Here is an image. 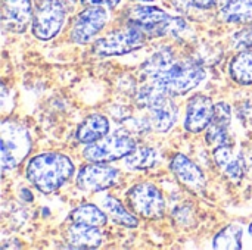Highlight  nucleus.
<instances>
[{"label": "nucleus", "mask_w": 252, "mask_h": 250, "mask_svg": "<svg viewBox=\"0 0 252 250\" xmlns=\"http://www.w3.org/2000/svg\"><path fill=\"white\" fill-rule=\"evenodd\" d=\"M127 202L131 211L145 220H159L165 214V199L151 183L133 186L127 192Z\"/></svg>", "instance_id": "obj_7"}, {"label": "nucleus", "mask_w": 252, "mask_h": 250, "mask_svg": "<svg viewBox=\"0 0 252 250\" xmlns=\"http://www.w3.org/2000/svg\"><path fill=\"white\" fill-rule=\"evenodd\" d=\"M170 167L174 177L183 187L193 193H204L207 180L202 169L193 161H190L188 156L182 153H177L173 156Z\"/></svg>", "instance_id": "obj_12"}, {"label": "nucleus", "mask_w": 252, "mask_h": 250, "mask_svg": "<svg viewBox=\"0 0 252 250\" xmlns=\"http://www.w3.org/2000/svg\"><path fill=\"white\" fill-rule=\"evenodd\" d=\"M171 1V4L174 6V9L176 10H179V12H189V9L192 7V6H195V0H170Z\"/></svg>", "instance_id": "obj_27"}, {"label": "nucleus", "mask_w": 252, "mask_h": 250, "mask_svg": "<svg viewBox=\"0 0 252 250\" xmlns=\"http://www.w3.org/2000/svg\"><path fill=\"white\" fill-rule=\"evenodd\" d=\"M121 0H81V3L87 6H103V7H115Z\"/></svg>", "instance_id": "obj_28"}, {"label": "nucleus", "mask_w": 252, "mask_h": 250, "mask_svg": "<svg viewBox=\"0 0 252 250\" xmlns=\"http://www.w3.org/2000/svg\"><path fill=\"white\" fill-rule=\"evenodd\" d=\"M213 248L217 250L242 249V228L236 224L226 225L216 234Z\"/></svg>", "instance_id": "obj_23"}, {"label": "nucleus", "mask_w": 252, "mask_h": 250, "mask_svg": "<svg viewBox=\"0 0 252 250\" xmlns=\"http://www.w3.org/2000/svg\"><path fill=\"white\" fill-rule=\"evenodd\" d=\"M145 32L133 25H127L120 29L99 38L93 46V53L100 57L108 56H121L139 50L145 44Z\"/></svg>", "instance_id": "obj_6"}, {"label": "nucleus", "mask_w": 252, "mask_h": 250, "mask_svg": "<svg viewBox=\"0 0 252 250\" xmlns=\"http://www.w3.org/2000/svg\"><path fill=\"white\" fill-rule=\"evenodd\" d=\"M108 218L109 217L94 205H81V206L75 208L68 217V220L71 222L87 224V225H93V227H99V228L106 225Z\"/></svg>", "instance_id": "obj_22"}, {"label": "nucleus", "mask_w": 252, "mask_h": 250, "mask_svg": "<svg viewBox=\"0 0 252 250\" xmlns=\"http://www.w3.org/2000/svg\"><path fill=\"white\" fill-rule=\"evenodd\" d=\"M232 121V109L229 103L226 102H219L214 106V113L211 118V122L207 127V134L205 140L210 146H220L224 143H229L227 140V133Z\"/></svg>", "instance_id": "obj_15"}, {"label": "nucleus", "mask_w": 252, "mask_h": 250, "mask_svg": "<svg viewBox=\"0 0 252 250\" xmlns=\"http://www.w3.org/2000/svg\"><path fill=\"white\" fill-rule=\"evenodd\" d=\"M136 149V141L127 136H111L103 137L94 143H90L84 150L83 156L89 162L108 164L126 158Z\"/></svg>", "instance_id": "obj_8"}, {"label": "nucleus", "mask_w": 252, "mask_h": 250, "mask_svg": "<svg viewBox=\"0 0 252 250\" xmlns=\"http://www.w3.org/2000/svg\"><path fill=\"white\" fill-rule=\"evenodd\" d=\"M142 72L158 90L174 96H183L198 87L204 78V68L188 59H176L170 49L161 50L142 65Z\"/></svg>", "instance_id": "obj_1"}, {"label": "nucleus", "mask_w": 252, "mask_h": 250, "mask_svg": "<svg viewBox=\"0 0 252 250\" xmlns=\"http://www.w3.org/2000/svg\"><path fill=\"white\" fill-rule=\"evenodd\" d=\"M235 40L238 41V47H248L252 46V28L242 29L241 32H238L235 35Z\"/></svg>", "instance_id": "obj_25"}, {"label": "nucleus", "mask_w": 252, "mask_h": 250, "mask_svg": "<svg viewBox=\"0 0 252 250\" xmlns=\"http://www.w3.org/2000/svg\"><path fill=\"white\" fill-rule=\"evenodd\" d=\"M137 103L149 111L151 125L155 131L167 133L177 122L179 108L173 102L171 96L149 83L139 90Z\"/></svg>", "instance_id": "obj_4"}, {"label": "nucleus", "mask_w": 252, "mask_h": 250, "mask_svg": "<svg viewBox=\"0 0 252 250\" xmlns=\"http://www.w3.org/2000/svg\"><path fill=\"white\" fill-rule=\"evenodd\" d=\"M214 106L216 105L208 96L204 94L192 96L188 102V109H186V119H185L186 131L198 134L207 130L214 113Z\"/></svg>", "instance_id": "obj_13"}, {"label": "nucleus", "mask_w": 252, "mask_h": 250, "mask_svg": "<svg viewBox=\"0 0 252 250\" xmlns=\"http://www.w3.org/2000/svg\"><path fill=\"white\" fill-rule=\"evenodd\" d=\"M102 205L109 220H112L115 224L127 227V228H136L139 225V220L131 212H128L123 206V203L114 196H105L102 199Z\"/></svg>", "instance_id": "obj_20"}, {"label": "nucleus", "mask_w": 252, "mask_h": 250, "mask_svg": "<svg viewBox=\"0 0 252 250\" xmlns=\"http://www.w3.org/2000/svg\"><path fill=\"white\" fill-rule=\"evenodd\" d=\"M109 133V121L102 113H92L83 119L77 128V140L84 144L94 143Z\"/></svg>", "instance_id": "obj_18"}, {"label": "nucleus", "mask_w": 252, "mask_h": 250, "mask_svg": "<svg viewBox=\"0 0 252 250\" xmlns=\"http://www.w3.org/2000/svg\"><path fill=\"white\" fill-rule=\"evenodd\" d=\"M220 18L232 24H252V0H229L221 6Z\"/></svg>", "instance_id": "obj_19"}, {"label": "nucleus", "mask_w": 252, "mask_h": 250, "mask_svg": "<svg viewBox=\"0 0 252 250\" xmlns=\"http://www.w3.org/2000/svg\"><path fill=\"white\" fill-rule=\"evenodd\" d=\"M32 18L31 0H1V22L7 31H25Z\"/></svg>", "instance_id": "obj_14"}, {"label": "nucleus", "mask_w": 252, "mask_h": 250, "mask_svg": "<svg viewBox=\"0 0 252 250\" xmlns=\"http://www.w3.org/2000/svg\"><path fill=\"white\" fill-rule=\"evenodd\" d=\"M229 0H195V6L198 9H211L217 4L224 6Z\"/></svg>", "instance_id": "obj_26"}, {"label": "nucleus", "mask_w": 252, "mask_h": 250, "mask_svg": "<svg viewBox=\"0 0 252 250\" xmlns=\"http://www.w3.org/2000/svg\"><path fill=\"white\" fill-rule=\"evenodd\" d=\"M74 174L72 161L56 152L40 153L27 165V178L44 194L56 192Z\"/></svg>", "instance_id": "obj_2"}, {"label": "nucleus", "mask_w": 252, "mask_h": 250, "mask_svg": "<svg viewBox=\"0 0 252 250\" xmlns=\"http://www.w3.org/2000/svg\"><path fill=\"white\" fill-rule=\"evenodd\" d=\"M65 240L72 249H97L102 245V233L99 227L71 222L65 231Z\"/></svg>", "instance_id": "obj_16"}, {"label": "nucleus", "mask_w": 252, "mask_h": 250, "mask_svg": "<svg viewBox=\"0 0 252 250\" xmlns=\"http://www.w3.org/2000/svg\"><path fill=\"white\" fill-rule=\"evenodd\" d=\"M126 167L134 171L149 169L157 164V152L152 147H136L130 155L126 156Z\"/></svg>", "instance_id": "obj_24"}, {"label": "nucleus", "mask_w": 252, "mask_h": 250, "mask_svg": "<svg viewBox=\"0 0 252 250\" xmlns=\"http://www.w3.org/2000/svg\"><path fill=\"white\" fill-rule=\"evenodd\" d=\"M213 156L216 159V164L223 171V174L235 184L241 183L244 177V162L241 156L235 155L232 146L229 143L220 144L214 149Z\"/></svg>", "instance_id": "obj_17"}, {"label": "nucleus", "mask_w": 252, "mask_h": 250, "mask_svg": "<svg viewBox=\"0 0 252 250\" xmlns=\"http://www.w3.org/2000/svg\"><path fill=\"white\" fill-rule=\"evenodd\" d=\"M250 234H251V236H252V224H251V225H250Z\"/></svg>", "instance_id": "obj_30"}, {"label": "nucleus", "mask_w": 252, "mask_h": 250, "mask_svg": "<svg viewBox=\"0 0 252 250\" xmlns=\"http://www.w3.org/2000/svg\"><path fill=\"white\" fill-rule=\"evenodd\" d=\"M229 72L233 81L242 85L252 84V50H244L236 55L229 66Z\"/></svg>", "instance_id": "obj_21"}, {"label": "nucleus", "mask_w": 252, "mask_h": 250, "mask_svg": "<svg viewBox=\"0 0 252 250\" xmlns=\"http://www.w3.org/2000/svg\"><path fill=\"white\" fill-rule=\"evenodd\" d=\"M1 140V168H16L31 152V137L27 128L12 119L3 121L0 127Z\"/></svg>", "instance_id": "obj_5"}, {"label": "nucleus", "mask_w": 252, "mask_h": 250, "mask_svg": "<svg viewBox=\"0 0 252 250\" xmlns=\"http://www.w3.org/2000/svg\"><path fill=\"white\" fill-rule=\"evenodd\" d=\"M136 1H154V0H136Z\"/></svg>", "instance_id": "obj_29"}, {"label": "nucleus", "mask_w": 252, "mask_h": 250, "mask_svg": "<svg viewBox=\"0 0 252 250\" xmlns=\"http://www.w3.org/2000/svg\"><path fill=\"white\" fill-rule=\"evenodd\" d=\"M108 13L103 6H90L80 12L71 29V40L75 44L89 43L106 24Z\"/></svg>", "instance_id": "obj_11"}, {"label": "nucleus", "mask_w": 252, "mask_h": 250, "mask_svg": "<svg viewBox=\"0 0 252 250\" xmlns=\"http://www.w3.org/2000/svg\"><path fill=\"white\" fill-rule=\"evenodd\" d=\"M120 171L100 162H90L83 167L77 175V187L83 192H103L117 184Z\"/></svg>", "instance_id": "obj_10"}, {"label": "nucleus", "mask_w": 252, "mask_h": 250, "mask_svg": "<svg viewBox=\"0 0 252 250\" xmlns=\"http://www.w3.org/2000/svg\"><path fill=\"white\" fill-rule=\"evenodd\" d=\"M65 6L62 0H43L32 18V34L38 40L53 38L63 27Z\"/></svg>", "instance_id": "obj_9"}, {"label": "nucleus", "mask_w": 252, "mask_h": 250, "mask_svg": "<svg viewBox=\"0 0 252 250\" xmlns=\"http://www.w3.org/2000/svg\"><path fill=\"white\" fill-rule=\"evenodd\" d=\"M127 22L151 37L177 35L186 29L182 18L171 16L155 6H133L127 12Z\"/></svg>", "instance_id": "obj_3"}]
</instances>
